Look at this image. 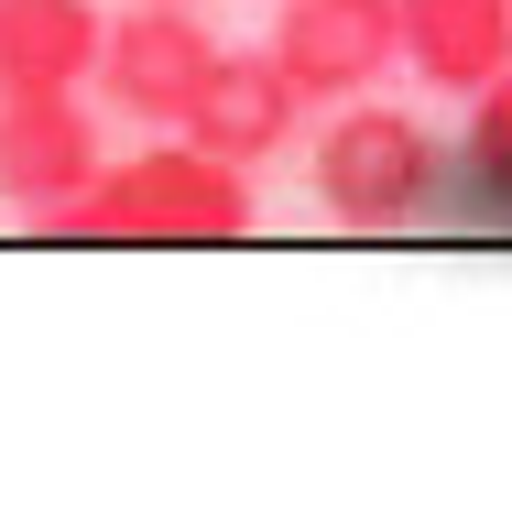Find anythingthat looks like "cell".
<instances>
[{
    "mask_svg": "<svg viewBox=\"0 0 512 512\" xmlns=\"http://www.w3.org/2000/svg\"><path fill=\"white\" fill-rule=\"evenodd\" d=\"M262 207H251V164H218L207 142L164 131L142 153H120L88 175V197L66 207L55 229L77 240H240Z\"/></svg>",
    "mask_w": 512,
    "mask_h": 512,
    "instance_id": "6da1fadb",
    "label": "cell"
},
{
    "mask_svg": "<svg viewBox=\"0 0 512 512\" xmlns=\"http://www.w3.org/2000/svg\"><path fill=\"white\" fill-rule=\"evenodd\" d=\"M436 131L414 109H382V99H338V120L316 131V207L338 229H404L436 207Z\"/></svg>",
    "mask_w": 512,
    "mask_h": 512,
    "instance_id": "7a4b0ae2",
    "label": "cell"
},
{
    "mask_svg": "<svg viewBox=\"0 0 512 512\" xmlns=\"http://www.w3.org/2000/svg\"><path fill=\"white\" fill-rule=\"evenodd\" d=\"M218 66V33L197 22V0H131L120 22H99V99L120 120H142V131H175L186 99H197V77Z\"/></svg>",
    "mask_w": 512,
    "mask_h": 512,
    "instance_id": "3957f363",
    "label": "cell"
},
{
    "mask_svg": "<svg viewBox=\"0 0 512 512\" xmlns=\"http://www.w3.org/2000/svg\"><path fill=\"white\" fill-rule=\"evenodd\" d=\"M99 109L88 88H33V99H0V207H22L33 229H55L66 207L88 197L99 175Z\"/></svg>",
    "mask_w": 512,
    "mask_h": 512,
    "instance_id": "277c9868",
    "label": "cell"
},
{
    "mask_svg": "<svg viewBox=\"0 0 512 512\" xmlns=\"http://www.w3.org/2000/svg\"><path fill=\"white\" fill-rule=\"evenodd\" d=\"M273 66L295 77L306 109H338V99H371L404 55H393V0H284L273 22Z\"/></svg>",
    "mask_w": 512,
    "mask_h": 512,
    "instance_id": "5b68a950",
    "label": "cell"
},
{
    "mask_svg": "<svg viewBox=\"0 0 512 512\" xmlns=\"http://www.w3.org/2000/svg\"><path fill=\"white\" fill-rule=\"evenodd\" d=\"M295 120H306V99H295V77L273 66V44H218V66L197 77V99H186V142H207L218 164H273L284 142H295Z\"/></svg>",
    "mask_w": 512,
    "mask_h": 512,
    "instance_id": "8992f818",
    "label": "cell"
},
{
    "mask_svg": "<svg viewBox=\"0 0 512 512\" xmlns=\"http://www.w3.org/2000/svg\"><path fill=\"white\" fill-rule=\"evenodd\" d=\"M393 55L436 99H480L512 66V0H393Z\"/></svg>",
    "mask_w": 512,
    "mask_h": 512,
    "instance_id": "52a82bcc",
    "label": "cell"
},
{
    "mask_svg": "<svg viewBox=\"0 0 512 512\" xmlns=\"http://www.w3.org/2000/svg\"><path fill=\"white\" fill-rule=\"evenodd\" d=\"M99 0H0V99L33 88H88L99 66Z\"/></svg>",
    "mask_w": 512,
    "mask_h": 512,
    "instance_id": "ba28073f",
    "label": "cell"
},
{
    "mask_svg": "<svg viewBox=\"0 0 512 512\" xmlns=\"http://www.w3.org/2000/svg\"><path fill=\"white\" fill-rule=\"evenodd\" d=\"M469 109H480V120H469V164H480V186H491V197H512V66H502Z\"/></svg>",
    "mask_w": 512,
    "mask_h": 512,
    "instance_id": "9c48e42d",
    "label": "cell"
}]
</instances>
